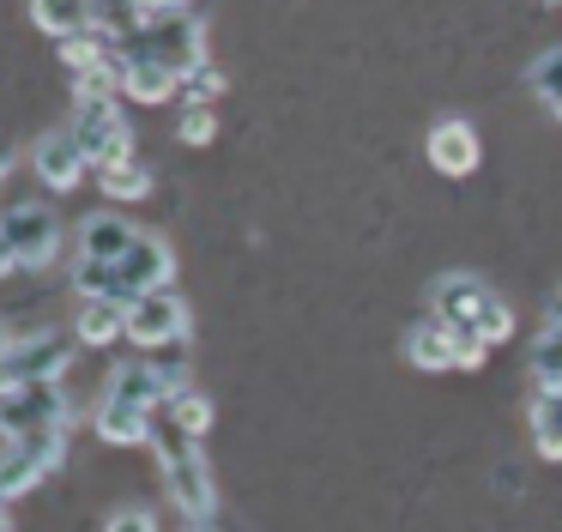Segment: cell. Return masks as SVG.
<instances>
[{"mask_svg":"<svg viewBox=\"0 0 562 532\" xmlns=\"http://www.w3.org/2000/svg\"><path fill=\"white\" fill-rule=\"evenodd\" d=\"M146 442L158 447V466H164V490H170V502L182 508L188 520H212V508H218V484H212V472H206V459H200L194 435H182L158 406H151Z\"/></svg>","mask_w":562,"mask_h":532,"instance_id":"obj_1","label":"cell"},{"mask_svg":"<svg viewBox=\"0 0 562 532\" xmlns=\"http://www.w3.org/2000/svg\"><path fill=\"white\" fill-rule=\"evenodd\" d=\"M429 314H441L448 326H460V333L484 339V345H502V339L514 333L508 302H502L477 273H441L436 285H429Z\"/></svg>","mask_w":562,"mask_h":532,"instance_id":"obj_2","label":"cell"},{"mask_svg":"<svg viewBox=\"0 0 562 532\" xmlns=\"http://www.w3.org/2000/svg\"><path fill=\"white\" fill-rule=\"evenodd\" d=\"M67 133L79 140L91 169L115 164V157H134V121H127L122 97L115 91H74V121Z\"/></svg>","mask_w":562,"mask_h":532,"instance_id":"obj_3","label":"cell"},{"mask_svg":"<svg viewBox=\"0 0 562 532\" xmlns=\"http://www.w3.org/2000/svg\"><path fill=\"white\" fill-rule=\"evenodd\" d=\"M122 333L139 351H158V345H188L194 321H188V302L164 285V290H139V297L122 302Z\"/></svg>","mask_w":562,"mask_h":532,"instance_id":"obj_4","label":"cell"},{"mask_svg":"<svg viewBox=\"0 0 562 532\" xmlns=\"http://www.w3.org/2000/svg\"><path fill=\"white\" fill-rule=\"evenodd\" d=\"M405 357H412L417 369H484L490 345L472 333H460V326H448L441 314H417V321L405 326Z\"/></svg>","mask_w":562,"mask_h":532,"instance_id":"obj_5","label":"cell"},{"mask_svg":"<svg viewBox=\"0 0 562 532\" xmlns=\"http://www.w3.org/2000/svg\"><path fill=\"white\" fill-rule=\"evenodd\" d=\"M67 430L74 423H49V430H31L19 442H7V454H0V496H25L37 478H49L67 459Z\"/></svg>","mask_w":562,"mask_h":532,"instance_id":"obj_6","label":"cell"},{"mask_svg":"<svg viewBox=\"0 0 562 532\" xmlns=\"http://www.w3.org/2000/svg\"><path fill=\"white\" fill-rule=\"evenodd\" d=\"M49 423H74L61 381H13L0 394V435L7 442H19L31 430H49Z\"/></svg>","mask_w":562,"mask_h":532,"instance_id":"obj_7","label":"cell"},{"mask_svg":"<svg viewBox=\"0 0 562 532\" xmlns=\"http://www.w3.org/2000/svg\"><path fill=\"white\" fill-rule=\"evenodd\" d=\"M74 363V339L55 326H31V333H7V375L13 381H61Z\"/></svg>","mask_w":562,"mask_h":532,"instance_id":"obj_8","label":"cell"},{"mask_svg":"<svg viewBox=\"0 0 562 532\" xmlns=\"http://www.w3.org/2000/svg\"><path fill=\"white\" fill-rule=\"evenodd\" d=\"M110 266H115V278H122V297H139V290H164L176 278V248L158 230H134V242H127Z\"/></svg>","mask_w":562,"mask_h":532,"instance_id":"obj_9","label":"cell"},{"mask_svg":"<svg viewBox=\"0 0 562 532\" xmlns=\"http://www.w3.org/2000/svg\"><path fill=\"white\" fill-rule=\"evenodd\" d=\"M0 242H7L13 266H49L55 248H61L49 206H13V212H0Z\"/></svg>","mask_w":562,"mask_h":532,"instance_id":"obj_10","label":"cell"},{"mask_svg":"<svg viewBox=\"0 0 562 532\" xmlns=\"http://www.w3.org/2000/svg\"><path fill=\"white\" fill-rule=\"evenodd\" d=\"M424 152H429V169H441V176L460 181V176H472V169H477L484 140H477V128L465 115H436V121H429Z\"/></svg>","mask_w":562,"mask_h":532,"instance_id":"obj_11","label":"cell"},{"mask_svg":"<svg viewBox=\"0 0 562 532\" xmlns=\"http://www.w3.org/2000/svg\"><path fill=\"white\" fill-rule=\"evenodd\" d=\"M61 67L74 73V91H115V43L103 31H79L61 43Z\"/></svg>","mask_w":562,"mask_h":532,"instance_id":"obj_12","label":"cell"},{"mask_svg":"<svg viewBox=\"0 0 562 532\" xmlns=\"http://www.w3.org/2000/svg\"><path fill=\"white\" fill-rule=\"evenodd\" d=\"M176 394V381L158 369L151 357H134V363H115L110 381H103V399H122V406H164Z\"/></svg>","mask_w":562,"mask_h":532,"instance_id":"obj_13","label":"cell"},{"mask_svg":"<svg viewBox=\"0 0 562 532\" xmlns=\"http://www.w3.org/2000/svg\"><path fill=\"white\" fill-rule=\"evenodd\" d=\"M31 169H37L49 188L67 193V188H79V176H86L91 164H86V152H79L74 133H67V128H49L37 145H31Z\"/></svg>","mask_w":562,"mask_h":532,"instance_id":"obj_14","label":"cell"},{"mask_svg":"<svg viewBox=\"0 0 562 532\" xmlns=\"http://www.w3.org/2000/svg\"><path fill=\"white\" fill-rule=\"evenodd\" d=\"M134 230H139L134 218L110 212V206H103V212H91L86 224H79V261H115V254L134 242Z\"/></svg>","mask_w":562,"mask_h":532,"instance_id":"obj_15","label":"cell"},{"mask_svg":"<svg viewBox=\"0 0 562 532\" xmlns=\"http://www.w3.org/2000/svg\"><path fill=\"white\" fill-rule=\"evenodd\" d=\"M31 24L43 36H55V43H67L79 31H98L91 24V0H31Z\"/></svg>","mask_w":562,"mask_h":532,"instance_id":"obj_16","label":"cell"},{"mask_svg":"<svg viewBox=\"0 0 562 532\" xmlns=\"http://www.w3.org/2000/svg\"><path fill=\"white\" fill-rule=\"evenodd\" d=\"M151 430V411L146 406H122V399H103L98 406V435L115 447H139Z\"/></svg>","mask_w":562,"mask_h":532,"instance_id":"obj_17","label":"cell"},{"mask_svg":"<svg viewBox=\"0 0 562 532\" xmlns=\"http://www.w3.org/2000/svg\"><path fill=\"white\" fill-rule=\"evenodd\" d=\"M158 411H164V418H170V423H176V430H182V435H194V442H200V435L212 430V399L200 394L194 381H188V387H176V394L164 399Z\"/></svg>","mask_w":562,"mask_h":532,"instance_id":"obj_18","label":"cell"},{"mask_svg":"<svg viewBox=\"0 0 562 532\" xmlns=\"http://www.w3.org/2000/svg\"><path fill=\"white\" fill-rule=\"evenodd\" d=\"M532 447L538 459H562V387L532 399Z\"/></svg>","mask_w":562,"mask_h":532,"instance_id":"obj_19","label":"cell"},{"mask_svg":"<svg viewBox=\"0 0 562 532\" xmlns=\"http://www.w3.org/2000/svg\"><path fill=\"white\" fill-rule=\"evenodd\" d=\"M526 85H532V97L544 103V115L550 121H562V43L557 48H544V55L526 67Z\"/></svg>","mask_w":562,"mask_h":532,"instance_id":"obj_20","label":"cell"},{"mask_svg":"<svg viewBox=\"0 0 562 532\" xmlns=\"http://www.w3.org/2000/svg\"><path fill=\"white\" fill-rule=\"evenodd\" d=\"M98 181H103V193H110V200H146L151 193V169L139 164V157H115V164H103L98 169Z\"/></svg>","mask_w":562,"mask_h":532,"instance_id":"obj_21","label":"cell"},{"mask_svg":"<svg viewBox=\"0 0 562 532\" xmlns=\"http://www.w3.org/2000/svg\"><path fill=\"white\" fill-rule=\"evenodd\" d=\"M86 345H110L122 339V302H103V297H79V326H74Z\"/></svg>","mask_w":562,"mask_h":532,"instance_id":"obj_22","label":"cell"},{"mask_svg":"<svg viewBox=\"0 0 562 532\" xmlns=\"http://www.w3.org/2000/svg\"><path fill=\"white\" fill-rule=\"evenodd\" d=\"M532 387H538V394L562 387V333H557V326H544V333L532 339Z\"/></svg>","mask_w":562,"mask_h":532,"instance_id":"obj_23","label":"cell"},{"mask_svg":"<svg viewBox=\"0 0 562 532\" xmlns=\"http://www.w3.org/2000/svg\"><path fill=\"white\" fill-rule=\"evenodd\" d=\"M74 290H79V297H103V302H127L122 297V278H115L110 261H79L74 266Z\"/></svg>","mask_w":562,"mask_h":532,"instance_id":"obj_24","label":"cell"},{"mask_svg":"<svg viewBox=\"0 0 562 532\" xmlns=\"http://www.w3.org/2000/svg\"><path fill=\"white\" fill-rule=\"evenodd\" d=\"M176 97H188V103H218V97H224V73L212 67V60H200L194 73H182Z\"/></svg>","mask_w":562,"mask_h":532,"instance_id":"obj_25","label":"cell"},{"mask_svg":"<svg viewBox=\"0 0 562 532\" xmlns=\"http://www.w3.org/2000/svg\"><path fill=\"white\" fill-rule=\"evenodd\" d=\"M176 133H182V145H212V133H218V109L212 103H182Z\"/></svg>","mask_w":562,"mask_h":532,"instance_id":"obj_26","label":"cell"},{"mask_svg":"<svg viewBox=\"0 0 562 532\" xmlns=\"http://www.w3.org/2000/svg\"><path fill=\"white\" fill-rule=\"evenodd\" d=\"M103 532H158V520H151L146 508H122V514H115Z\"/></svg>","mask_w":562,"mask_h":532,"instance_id":"obj_27","label":"cell"},{"mask_svg":"<svg viewBox=\"0 0 562 532\" xmlns=\"http://www.w3.org/2000/svg\"><path fill=\"white\" fill-rule=\"evenodd\" d=\"M13 387V375H7V326H0V394Z\"/></svg>","mask_w":562,"mask_h":532,"instance_id":"obj_28","label":"cell"},{"mask_svg":"<svg viewBox=\"0 0 562 532\" xmlns=\"http://www.w3.org/2000/svg\"><path fill=\"white\" fill-rule=\"evenodd\" d=\"M0 532H13V496H0Z\"/></svg>","mask_w":562,"mask_h":532,"instance_id":"obj_29","label":"cell"},{"mask_svg":"<svg viewBox=\"0 0 562 532\" xmlns=\"http://www.w3.org/2000/svg\"><path fill=\"white\" fill-rule=\"evenodd\" d=\"M544 326H557V333H562V290L550 297V321H544Z\"/></svg>","mask_w":562,"mask_h":532,"instance_id":"obj_30","label":"cell"},{"mask_svg":"<svg viewBox=\"0 0 562 532\" xmlns=\"http://www.w3.org/2000/svg\"><path fill=\"white\" fill-rule=\"evenodd\" d=\"M0 273H13V254H7V242H0Z\"/></svg>","mask_w":562,"mask_h":532,"instance_id":"obj_31","label":"cell"},{"mask_svg":"<svg viewBox=\"0 0 562 532\" xmlns=\"http://www.w3.org/2000/svg\"><path fill=\"white\" fill-rule=\"evenodd\" d=\"M7 164H13V152H7V140H0V176H7Z\"/></svg>","mask_w":562,"mask_h":532,"instance_id":"obj_32","label":"cell"},{"mask_svg":"<svg viewBox=\"0 0 562 532\" xmlns=\"http://www.w3.org/2000/svg\"><path fill=\"white\" fill-rule=\"evenodd\" d=\"M188 532H218V527H212V520H194V527H188Z\"/></svg>","mask_w":562,"mask_h":532,"instance_id":"obj_33","label":"cell"},{"mask_svg":"<svg viewBox=\"0 0 562 532\" xmlns=\"http://www.w3.org/2000/svg\"><path fill=\"white\" fill-rule=\"evenodd\" d=\"M146 7H188V0H146Z\"/></svg>","mask_w":562,"mask_h":532,"instance_id":"obj_34","label":"cell"}]
</instances>
